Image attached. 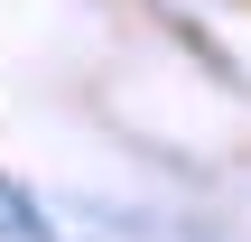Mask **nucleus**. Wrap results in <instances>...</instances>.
Segmentation results:
<instances>
[{
  "instance_id": "nucleus-1",
  "label": "nucleus",
  "mask_w": 251,
  "mask_h": 242,
  "mask_svg": "<svg viewBox=\"0 0 251 242\" xmlns=\"http://www.w3.org/2000/svg\"><path fill=\"white\" fill-rule=\"evenodd\" d=\"M0 233H9V242H56V224H47V215H37L9 177H0Z\"/></svg>"
}]
</instances>
